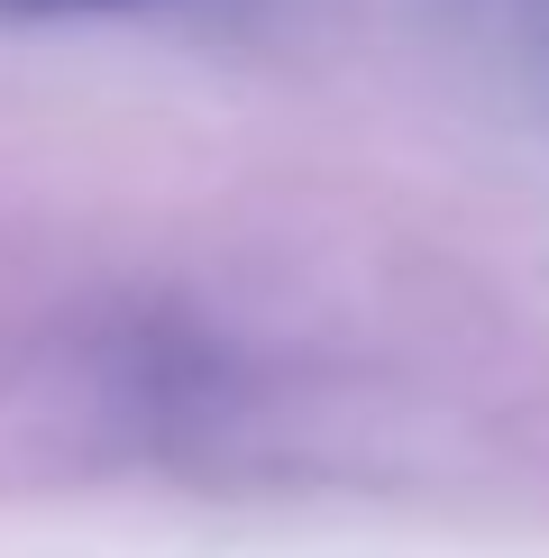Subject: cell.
Returning a JSON list of instances; mask_svg holds the SVG:
<instances>
[{
	"instance_id": "6da1fadb",
	"label": "cell",
	"mask_w": 549,
	"mask_h": 558,
	"mask_svg": "<svg viewBox=\"0 0 549 558\" xmlns=\"http://www.w3.org/2000/svg\"><path fill=\"white\" fill-rule=\"evenodd\" d=\"M476 10H486V28L513 46L522 64H540V74H549V0H476Z\"/></svg>"
},
{
	"instance_id": "7a4b0ae2",
	"label": "cell",
	"mask_w": 549,
	"mask_h": 558,
	"mask_svg": "<svg viewBox=\"0 0 549 558\" xmlns=\"http://www.w3.org/2000/svg\"><path fill=\"white\" fill-rule=\"evenodd\" d=\"M101 10H156V0H0V19H101Z\"/></svg>"
}]
</instances>
